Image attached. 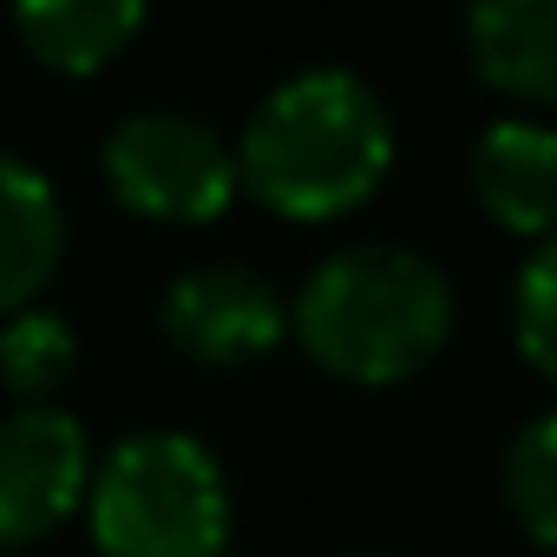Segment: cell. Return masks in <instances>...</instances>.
I'll return each instance as SVG.
<instances>
[{"label":"cell","instance_id":"obj_1","mask_svg":"<svg viewBox=\"0 0 557 557\" xmlns=\"http://www.w3.org/2000/svg\"><path fill=\"white\" fill-rule=\"evenodd\" d=\"M400 158L387 99L348 66L283 79L236 138L243 197L283 223H342L387 184Z\"/></svg>","mask_w":557,"mask_h":557},{"label":"cell","instance_id":"obj_2","mask_svg":"<svg viewBox=\"0 0 557 557\" xmlns=\"http://www.w3.org/2000/svg\"><path fill=\"white\" fill-rule=\"evenodd\" d=\"M446 269L407 243H342L289 296V342L342 387H407L453 342Z\"/></svg>","mask_w":557,"mask_h":557},{"label":"cell","instance_id":"obj_3","mask_svg":"<svg viewBox=\"0 0 557 557\" xmlns=\"http://www.w3.org/2000/svg\"><path fill=\"white\" fill-rule=\"evenodd\" d=\"M99 557H230V479L197 433H125L86 492Z\"/></svg>","mask_w":557,"mask_h":557},{"label":"cell","instance_id":"obj_4","mask_svg":"<svg viewBox=\"0 0 557 557\" xmlns=\"http://www.w3.org/2000/svg\"><path fill=\"white\" fill-rule=\"evenodd\" d=\"M99 177L119 210L164 230H203L243 197L236 145L184 106L125 112L99 145Z\"/></svg>","mask_w":557,"mask_h":557},{"label":"cell","instance_id":"obj_5","mask_svg":"<svg viewBox=\"0 0 557 557\" xmlns=\"http://www.w3.org/2000/svg\"><path fill=\"white\" fill-rule=\"evenodd\" d=\"M158 335L190 368H249L289 342V302L249 262H190L158 296Z\"/></svg>","mask_w":557,"mask_h":557},{"label":"cell","instance_id":"obj_6","mask_svg":"<svg viewBox=\"0 0 557 557\" xmlns=\"http://www.w3.org/2000/svg\"><path fill=\"white\" fill-rule=\"evenodd\" d=\"M92 466V440L60 400L0 413V550H27L86 511Z\"/></svg>","mask_w":557,"mask_h":557},{"label":"cell","instance_id":"obj_7","mask_svg":"<svg viewBox=\"0 0 557 557\" xmlns=\"http://www.w3.org/2000/svg\"><path fill=\"white\" fill-rule=\"evenodd\" d=\"M472 203L492 230L518 243L557 236V125L544 119H492L472 145Z\"/></svg>","mask_w":557,"mask_h":557},{"label":"cell","instance_id":"obj_8","mask_svg":"<svg viewBox=\"0 0 557 557\" xmlns=\"http://www.w3.org/2000/svg\"><path fill=\"white\" fill-rule=\"evenodd\" d=\"M466 53L498 99L557 112V0H466Z\"/></svg>","mask_w":557,"mask_h":557},{"label":"cell","instance_id":"obj_9","mask_svg":"<svg viewBox=\"0 0 557 557\" xmlns=\"http://www.w3.org/2000/svg\"><path fill=\"white\" fill-rule=\"evenodd\" d=\"M66 262V210L47 171L0 151V315L34 309Z\"/></svg>","mask_w":557,"mask_h":557},{"label":"cell","instance_id":"obj_10","mask_svg":"<svg viewBox=\"0 0 557 557\" xmlns=\"http://www.w3.org/2000/svg\"><path fill=\"white\" fill-rule=\"evenodd\" d=\"M8 14L34 66L60 79H92L138 40L151 0H8Z\"/></svg>","mask_w":557,"mask_h":557},{"label":"cell","instance_id":"obj_11","mask_svg":"<svg viewBox=\"0 0 557 557\" xmlns=\"http://www.w3.org/2000/svg\"><path fill=\"white\" fill-rule=\"evenodd\" d=\"M73 368H79V335L66 315L40 302L0 315V394L14 407H53Z\"/></svg>","mask_w":557,"mask_h":557},{"label":"cell","instance_id":"obj_12","mask_svg":"<svg viewBox=\"0 0 557 557\" xmlns=\"http://www.w3.org/2000/svg\"><path fill=\"white\" fill-rule=\"evenodd\" d=\"M498 492H505V511L511 524L557 557V407L524 420L505 446V466H498Z\"/></svg>","mask_w":557,"mask_h":557},{"label":"cell","instance_id":"obj_13","mask_svg":"<svg viewBox=\"0 0 557 557\" xmlns=\"http://www.w3.org/2000/svg\"><path fill=\"white\" fill-rule=\"evenodd\" d=\"M511 342L524 368L557 387V236L531 243L511 275Z\"/></svg>","mask_w":557,"mask_h":557},{"label":"cell","instance_id":"obj_14","mask_svg":"<svg viewBox=\"0 0 557 557\" xmlns=\"http://www.w3.org/2000/svg\"><path fill=\"white\" fill-rule=\"evenodd\" d=\"M342 557H394V550H342Z\"/></svg>","mask_w":557,"mask_h":557}]
</instances>
